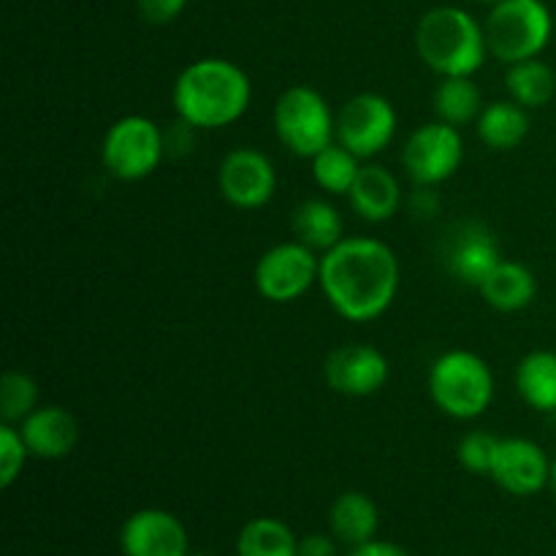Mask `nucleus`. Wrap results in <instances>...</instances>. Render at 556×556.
Segmentation results:
<instances>
[{
  "label": "nucleus",
  "instance_id": "1",
  "mask_svg": "<svg viewBox=\"0 0 556 556\" xmlns=\"http://www.w3.org/2000/svg\"><path fill=\"white\" fill-rule=\"evenodd\" d=\"M400 258L375 237H345L320 255V291L340 318L369 324L386 315L400 293Z\"/></svg>",
  "mask_w": 556,
  "mask_h": 556
},
{
  "label": "nucleus",
  "instance_id": "2",
  "mask_svg": "<svg viewBox=\"0 0 556 556\" xmlns=\"http://www.w3.org/2000/svg\"><path fill=\"white\" fill-rule=\"evenodd\" d=\"M253 81L226 58H201L185 65L172 90L174 112L199 130H220L244 117Z\"/></svg>",
  "mask_w": 556,
  "mask_h": 556
},
{
  "label": "nucleus",
  "instance_id": "3",
  "mask_svg": "<svg viewBox=\"0 0 556 556\" xmlns=\"http://www.w3.org/2000/svg\"><path fill=\"white\" fill-rule=\"evenodd\" d=\"M416 52L429 71L443 76H472L489 58L486 30L459 5H434L418 20Z\"/></svg>",
  "mask_w": 556,
  "mask_h": 556
},
{
  "label": "nucleus",
  "instance_id": "4",
  "mask_svg": "<svg viewBox=\"0 0 556 556\" xmlns=\"http://www.w3.org/2000/svg\"><path fill=\"white\" fill-rule=\"evenodd\" d=\"M429 396L443 416L476 421L494 402V375L486 358L472 351H448L429 367Z\"/></svg>",
  "mask_w": 556,
  "mask_h": 556
},
{
  "label": "nucleus",
  "instance_id": "5",
  "mask_svg": "<svg viewBox=\"0 0 556 556\" xmlns=\"http://www.w3.org/2000/svg\"><path fill=\"white\" fill-rule=\"evenodd\" d=\"M483 30L489 54L500 63L514 65L541 58L554 36V16L543 0H503L492 5Z\"/></svg>",
  "mask_w": 556,
  "mask_h": 556
},
{
  "label": "nucleus",
  "instance_id": "6",
  "mask_svg": "<svg viewBox=\"0 0 556 556\" xmlns=\"http://www.w3.org/2000/svg\"><path fill=\"white\" fill-rule=\"evenodd\" d=\"M271 125L280 144L296 157H315L337 141V114L329 101L307 85H293L280 92Z\"/></svg>",
  "mask_w": 556,
  "mask_h": 556
},
{
  "label": "nucleus",
  "instance_id": "7",
  "mask_svg": "<svg viewBox=\"0 0 556 556\" xmlns=\"http://www.w3.org/2000/svg\"><path fill=\"white\" fill-rule=\"evenodd\" d=\"M166 157L163 128L147 114H125L109 125L101 141V163L114 179L139 182Z\"/></svg>",
  "mask_w": 556,
  "mask_h": 556
},
{
  "label": "nucleus",
  "instance_id": "8",
  "mask_svg": "<svg viewBox=\"0 0 556 556\" xmlns=\"http://www.w3.org/2000/svg\"><path fill=\"white\" fill-rule=\"evenodd\" d=\"M320 280V255L302 244L280 242L266 250L253 271L255 291L271 304L299 302Z\"/></svg>",
  "mask_w": 556,
  "mask_h": 556
},
{
  "label": "nucleus",
  "instance_id": "9",
  "mask_svg": "<svg viewBox=\"0 0 556 556\" xmlns=\"http://www.w3.org/2000/svg\"><path fill=\"white\" fill-rule=\"evenodd\" d=\"M465 161V139L459 128L434 119L418 125L402 147V168L407 177L424 188H438L454 177Z\"/></svg>",
  "mask_w": 556,
  "mask_h": 556
},
{
  "label": "nucleus",
  "instance_id": "10",
  "mask_svg": "<svg viewBox=\"0 0 556 556\" xmlns=\"http://www.w3.org/2000/svg\"><path fill=\"white\" fill-rule=\"evenodd\" d=\"M396 125L400 117L389 98L380 92H358L337 112V141L367 161L394 141Z\"/></svg>",
  "mask_w": 556,
  "mask_h": 556
},
{
  "label": "nucleus",
  "instance_id": "11",
  "mask_svg": "<svg viewBox=\"0 0 556 556\" xmlns=\"http://www.w3.org/2000/svg\"><path fill=\"white\" fill-rule=\"evenodd\" d=\"M217 188L237 210H261L275 199L277 168L266 152L255 147H233L217 168Z\"/></svg>",
  "mask_w": 556,
  "mask_h": 556
},
{
  "label": "nucleus",
  "instance_id": "12",
  "mask_svg": "<svg viewBox=\"0 0 556 556\" xmlns=\"http://www.w3.org/2000/svg\"><path fill=\"white\" fill-rule=\"evenodd\" d=\"M324 378L337 394L364 400L383 391L391 378V364L386 353L372 345H340L326 356Z\"/></svg>",
  "mask_w": 556,
  "mask_h": 556
},
{
  "label": "nucleus",
  "instance_id": "13",
  "mask_svg": "<svg viewBox=\"0 0 556 556\" xmlns=\"http://www.w3.org/2000/svg\"><path fill=\"white\" fill-rule=\"evenodd\" d=\"M489 478L514 497H532L552 481V459L535 440L503 438Z\"/></svg>",
  "mask_w": 556,
  "mask_h": 556
},
{
  "label": "nucleus",
  "instance_id": "14",
  "mask_svg": "<svg viewBox=\"0 0 556 556\" xmlns=\"http://www.w3.org/2000/svg\"><path fill=\"white\" fill-rule=\"evenodd\" d=\"M125 556H188V530L163 508H141L119 530Z\"/></svg>",
  "mask_w": 556,
  "mask_h": 556
},
{
  "label": "nucleus",
  "instance_id": "15",
  "mask_svg": "<svg viewBox=\"0 0 556 556\" xmlns=\"http://www.w3.org/2000/svg\"><path fill=\"white\" fill-rule=\"evenodd\" d=\"M500 261H503V253H500L497 239L483 223L476 220L456 228L445 250L448 275L470 288H481V282L492 275Z\"/></svg>",
  "mask_w": 556,
  "mask_h": 556
},
{
  "label": "nucleus",
  "instance_id": "16",
  "mask_svg": "<svg viewBox=\"0 0 556 556\" xmlns=\"http://www.w3.org/2000/svg\"><path fill=\"white\" fill-rule=\"evenodd\" d=\"M30 456L36 459H65L79 443V421L74 413L60 405H38L25 421L20 424Z\"/></svg>",
  "mask_w": 556,
  "mask_h": 556
},
{
  "label": "nucleus",
  "instance_id": "17",
  "mask_svg": "<svg viewBox=\"0 0 556 556\" xmlns=\"http://www.w3.org/2000/svg\"><path fill=\"white\" fill-rule=\"evenodd\" d=\"M353 212L367 223H386L400 212L402 188L400 179L380 163H367L358 172L351 193H348Z\"/></svg>",
  "mask_w": 556,
  "mask_h": 556
},
{
  "label": "nucleus",
  "instance_id": "18",
  "mask_svg": "<svg viewBox=\"0 0 556 556\" xmlns=\"http://www.w3.org/2000/svg\"><path fill=\"white\" fill-rule=\"evenodd\" d=\"M478 291H481L483 302L497 313H519V309L530 307L538 296L535 271L519 261L503 258Z\"/></svg>",
  "mask_w": 556,
  "mask_h": 556
},
{
  "label": "nucleus",
  "instance_id": "19",
  "mask_svg": "<svg viewBox=\"0 0 556 556\" xmlns=\"http://www.w3.org/2000/svg\"><path fill=\"white\" fill-rule=\"evenodd\" d=\"M293 237L318 255L329 253L331 248L345 239V220L340 210L326 199H307L293 210L291 217Z\"/></svg>",
  "mask_w": 556,
  "mask_h": 556
},
{
  "label": "nucleus",
  "instance_id": "20",
  "mask_svg": "<svg viewBox=\"0 0 556 556\" xmlns=\"http://www.w3.org/2000/svg\"><path fill=\"white\" fill-rule=\"evenodd\" d=\"M329 527L331 535L351 548L375 541L380 527L378 505L364 492H342L329 508Z\"/></svg>",
  "mask_w": 556,
  "mask_h": 556
},
{
  "label": "nucleus",
  "instance_id": "21",
  "mask_svg": "<svg viewBox=\"0 0 556 556\" xmlns=\"http://www.w3.org/2000/svg\"><path fill=\"white\" fill-rule=\"evenodd\" d=\"M478 139L494 152H510L530 134V114L516 101H492L476 123Z\"/></svg>",
  "mask_w": 556,
  "mask_h": 556
},
{
  "label": "nucleus",
  "instance_id": "22",
  "mask_svg": "<svg viewBox=\"0 0 556 556\" xmlns=\"http://www.w3.org/2000/svg\"><path fill=\"white\" fill-rule=\"evenodd\" d=\"M516 391L535 413H556V353H527L516 367Z\"/></svg>",
  "mask_w": 556,
  "mask_h": 556
},
{
  "label": "nucleus",
  "instance_id": "23",
  "mask_svg": "<svg viewBox=\"0 0 556 556\" xmlns=\"http://www.w3.org/2000/svg\"><path fill=\"white\" fill-rule=\"evenodd\" d=\"M434 112L438 119L454 125V128H465V125L478 123L483 112V96L481 87L472 81V76H443L440 85L434 87Z\"/></svg>",
  "mask_w": 556,
  "mask_h": 556
},
{
  "label": "nucleus",
  "instance_id": "24",
  "mask_svg": "<svg viewBox=\"0 0 556 556\" xmlns=\"http://www.w3.org/2000/svg\"><path fill=\"white\" fill-rule=\"evenodd\" d=\"M505 87H508L510 101L525 106L527 112H530V109H543L548 106L556 96V74L552 65L543 63L541 58L521 60V63L508 65Z\"/></svg>",
  "mask_w": 556,
  "mask_h": 556
},
{
  "label": "nucleus",
  "instance_id": "25",
  "mask_svg": "<svg viewBox=\"0 0 556 556\" xmlns=\"http://www.w3.org/2000/svg\"><path fill=\"white\" fill-rule=\"evenodd\" d=\"M237 556H299V541L286 521L258 516L239 532Z\"/></svg>",
  "mask_w": 556,
  "mask_h": 556
},
{
  "label": "nucleus",
  "instance_id": "26",
  "mask_svg": "<svg viewBox=\"0 0 556 556\" xmlns=\"http://www.w3.org/2000/svg\"><path fill=\"white\" fill-rule=\"evenodd\" d=\"M313 161V179L320 190L331 195H348L351 193L353 182H356L358 172H362V157L353 155L348 147L340 141L324 147Z\"/></svg>",
  "mask_w": 556,
  "mask_h": 556
},
{
  "label": "nucleus",
  "instance_id": "27",
  "mask_svg": "<svg viewBox=\"0 0 556 556\" xmlns=\"http://www.w3.org/2000/svg\"><path fill=\"white\" fill-rule=\"evenodd\" d=\"M38 407V383L27 372L9 369L0 380V416L3 424L20 427L27 416Z\"/></svg>",
  "mask_w": 556,
  "mask_h": 556
},
{
  "label": "nucleus",
  "instance_id": "28",
  "mask_svg": "<svg viewBox=\"0 0 556 556\" xmlns=\"http://www.w3.org/2000/svg\"><path fill=\"white\" fill-rule=\"evenodd\" d=\"M497 448L500 438H494L492 432H483V429H472L459 440L456 456H459V465L472 476H492Z\"/></svg>",
  "mask_w": 556,
  "mask_h": 556
},
{
  "label": "nucleus",
  "instance_id": "29",
  "mask_svg": "<svg viewBox=\"0 0 556 556\" xmlns=\"http://www.w3.org/2000/svg\"><path fill=\"white\" fill-rule=\"evenodd\" d=\"M30 459L25 438L16 424H0V486L11 489Z\"/></svg>",
  "mask_w": 556,
  "mask_h": 556
},
{
  "label": "nucleus",
  "instance_id": "30",
  "mask_svg": "<svg viewBox=\"0 0 556 556\" xmlns=\"http://www.w3.org/2000/svg\"><path fill=\"white\" fill-rule=\"evenodd\" d=\"M195 134L199 128H193L190 123L177 117V123H172V128H163V144H166V157H185L195 150Z\"/></svg>",
  "mask_w": 556,
  "mask_h": 556
},
{
  "label": "nucleus",
  "instance_id": "31",
  "mask_svg": "<svg viewBox=\"0 0 556 556\" xmlns=\"http://www.w3.org/2000/svg\"><path fill=\"white\" fill-rule=\"evenodd\" d=\"M136 5L150 25H168V22L179 20L188 0H136Z\"/></svg>",
  "mask_w": 556,
  "mask_h": 556
},
{
  "label": "nucleus",
  "instance_id": "32",
  "mask_svg": "<svg viewBox=\"0 0 556 556\" xmlns=\"http://www.w3.org/2000/svg\"><path fill=\"white\" fill-rule=\"evenodd\" d=\"M299 556H337V546L331 538L315 532V535L299 541Z\"/></svg>",
  "mask_w": 556,
  "mask_h": 556
},
{
  "label": "nucleus",
  "instance_id": "33",
  "mask_svg": "<svg viewBox=\"0 0 556 556\" xmlns=\"http://www.w3.org/2000/svg\"><path fill=\"white\" fill-rule=\"evenodd\" d=\"M416 193H413L410 199V212H416L418 217H432L438 215V195H434L432 188H424V185H416Z\"/></svg>",
  "mask_w": 556,
  "mask_h": 556
},
{
  "label": "nucleus",
  "instance_id": "34",
  "mask_svg": "<svg viewBox=\"0 0 556 556\" xmlns=\"http://www.w3.org/2000/svg\"><path fill=\"white\" fill-rule=\"evenodd\" d=\"M348 556H410V554H407L402 546H396V543L369 541V543H362V546L351 548V554Z\"/></svg>",
  "mask_w": 556,
  "mask_h": 556
},
{
  "label": "nucleus",
  "instance_id": "35",
  "mask_svg": "<svg viewBox=\"0 0 556 556\" xmlns=\"http://www.w3.org/2000/svg\"><path fill=\"white\" fill-rule=\"evenodd\" d=\"M548 489H552L554 497H556V456L552 459V481H548Z\"/></svg>",
  "mask_w": 556,
  "mask_h": 556
},
{
  "label": "nucleus",
  "instance_id": "36",
  "mask_svg": "<svg viewBox=\"0 0 556 556\" xmlns=\"http://www.w3.org/2000/svg\"><path fill=\"white\" fill-rule=\"evenodd\" d=\"M478 3H486V5H497V3H503V0H478Z\"/></svg>",
  "mask_w": 556,
  "mask_h": 556
},
{
  "label": "nucleus",
  "instance_id": "37",
  "mask_svg": "<svg viewBox=\"0 0 556 556\" xmlns=\"http://www.w3.org/2000/svg\"><path fill=\"white\" fill-rule=\"evenodd\" d=\"M188 556H204V554H188Z\"/></svg>",
  "mask_w": 556,
  "mask_h": 556
}]
</instances>
